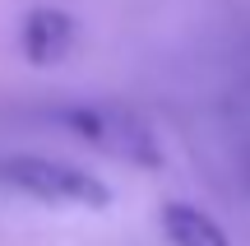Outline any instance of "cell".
Here are the masks:
<instances>
[{
    "label": "cell",
    "mask_w": 250,
    "mask_h": 246,
    "mask_svg": "<svg viewBox=\"0 0 250 246\" xmlns=\"http://www.w3.org/2000/svg\"><path fill=\"white\" fill-rule=\"evenodd\" d=\"M0 181L46 204H83V209H107L111 204V186L102 177H93L88 167H74V163H56V158H33V154L5 158Z\"/></svg>",
    "instance_id": "obj_1"
},
{
    "label": "cell",
    "mask_w": 250,
    "mask_h": 246,
    "mask_svg": "<svg viewBox=\"0 0 250 246\" xmlns=\"http://www.w3.org/2000/svg\"><path fill=\"white\" fill-rule=\"evenodd\" d=\"M162 232H167L171 246H232L227 228L213 214L195 209V204H186V200L162 204Z\"/></svg>",
    "instance_id": "obj_4"
},
{
    "label": "cell",
    "mask_w": 250,
    "mask_h": 246,
    "mask_svg": "<svg viewBox=\"0 0 250 246\" xmlns=\"http://www.w3.org/2000/svg\"><path fill=\"white\" fill-rule=\"evenodd\" d=\"M19 46H23V56L33 65H56L70 56L74 46V19L65 14V9H33V14L23 19V33H19Z\"/></svg>",
    "instance_id": "obj_3"
},
{
    "label": "cell",
    "mask_w": 250,
    "mask_h": 246,
    "mask_svg": "<svg viewBox=\"0 0 250 246\" xmlns=\"http://www.w3.org/2000/svg\"><path fill=\"white\" fill-rule=\"evenodd\" d=\"M65 126L74 130V135L83 139V144L102 149V154L121 158V163L130 167H158L162 163V149H158V135H153V126L144 116H134V112L125 107H70L65 112Z\"/></svg>",
    "instance_id": "obj_2"
}]
</instances>
